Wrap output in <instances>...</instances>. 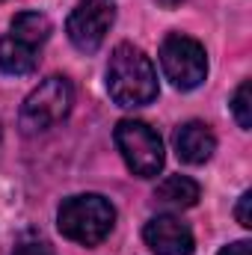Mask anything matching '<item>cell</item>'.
<instances>
[{"label": "cell", "instance_id": "cell-9", "mask_svg": "<svg viewBox=\"0 0 252 255\" xmlns=\"http://www.w3.org/2000/svg\"><path fill=\"white\" fill-rule=\"evenodd\" d=\"M172 142H175V154L178 160H184L190 166H202L211 160V154L217 151V136L211 125L193 119V122H184V125L175 128L172 133Z\"/></svg>", "mask_w": 252, "mask_h": 255}, {"label": "cell", "instance_id": "cell-2", "mask_svg": "<svg viewBox=\"0 0 252 255\" xmlns=\"http://www.w3.org/2000/svg\"><path fill=\"white\" fill-rule=\"evenodd\" d=\"M116 226V208L101 193H77L63 199L57 211V229L71 244L98 247Z\"/></svg>", "mask_w": 252, "mask_h": 255}, {"label": "cell", "instance_id": "cell-4", "mask_svg": "<svg viewBox=\"0 0 252 255\" xmlns=\"http://www.w3.org/2000/svg\"><path fill=\"white\" fill-rule=\"evenodd\" d=\"M74 107V86L71 80L63 74H51L45 77L21 104V113H18V125L27 136H36V133H45L54 125H60L68 119Z\"/></svg>", "mask_w": 252, "mask_h": 255}, {"label": "cell", "instance_id": "cell-1", "mask_svg": "<svg viewBox=\"0 0 252 255\" xmlns=\"http://www.w3.org/2000/svg\"><path fill=\"white\" fill-rule=\"evenodd\" d=\"M107 92L119 107H145L157 98V71L142 48L122 42L107 63Z\"/></svg>", "mask_w": 252, "mask_h": 255}, {"label": "cell", "instance_id": "cell-5", "mask_svg": "<svg viewBox=\"0 0 252 255\" xmlns=\"http://www.w3.org/2000/svg\"><path fill=\"white\" fill-rule=\"evenodd\" d=\"M116 148L125 160V166L136 178H157V172L166 163L163 139L154 128L142 119H122L113 130Z\"/></svg>", "mask_w": 252, "mask_h": 255}, {"label": "cell", "instance_id": "cell-15", "mask_svg": "<svg viewBox=\"0 0 252 255\" xmlns=\"http://www.w3.org/2000/svg\"><path fill=\"white\" fill-rule=\"evenodd\" d=\"M157 3H163L166 9H172V6H175V3H181V0H157Z\"/></svg>", "mask_w": 252, "mask_h": 255}, {"label": "cell", "instance_id": "cell-16", "mask_svg": "<svg viewBox=\"0 0 252 255\" xmlns=\"http://www.w3.org/2000/svg\"><path fill=\"white\" fill-rule=\"evenodd\" d=\"M0 136H3V122H0Z\"/></svg>", "mask_w": 252, "mask_h": 255}, {"label": "cell", "instance_id": "cell-7", "mask_svg": "<svg viewBox=\"0 0 252 255\" xmlns=\"http://www.w3.org/2000/svg\"><path fill=\"white\" fill-rule=\"evenodd\" d=\"M113 24H116V0H80L65 21V33L68 42L89 57L98 54Z\"/></svg>", "mask_w": 252, "mask_h": 255}, {"label": "cell", "instance_id": "cell-3", "mask_svg": "<svg viewBox=\"0 0 252 255\" xmlns=\"http://www.w3.org/2000/svg\"><path fill=\"white\" fill-rule=\"evenodd\" d=\"M51 18L42 12H18L9 24V33L0 39V71L21 77L39 68L42 45L51 39Z\"/></svg>", "mask_w": 252, "mask_h": 255}, {"label": "cell", "instance_id": "cell-13", "mask_svg": "<svg viewBox=\"0 0 252 255\" xmlns=\"http://www.w3.org/2000/svg\"><path fill=\"white\" fill-rule=\"evenodd\" d=\"M12 255H54V250L45 241H27V244H21Z\"/></svg>", "mask_w": 252, "mask_h": 255}, {"label": "cell", "instance_id": "cell-11", "mask_svg": "<svg viewBox=\"0 0 252 255\" xmlns=\"http://www.w3.org/2000/svg\"><path fill=\"white\" fill-rule=\"evenodd\" d=\"M232 113H235V122L244 128V130H250L252 128V101H250V80H244L238 89H235V95H232Z\"/></svg>", "mask_w": 252, "mask_h": 255}, {"label": "cell", "instance_id": "cell-10", "mask_svg": "<svg viewBox=\"0 0 252 255\" xmlns=\"http://www.w3.org/2000/svg\"><path fill=\"white\" fill-rule=\"evenodd\" d=\"M199 196H202V187H199L193 178H187V175H169V178H163V181L157 184V190H154L157 205L175 208V211L193 208V205L199 202Z\"/></svg>", "mask_w": 252, "mask_h": 255}, {"label": "cell", "instance_id": "cell-12", "mask_svg": "<svg viewBox=\"0 0 252 255\" xmlns=\"http://www.w3.org/2000/svg\"><path fill=\"white\" fill-rule=\"evenodd\" d=\"M250 205H252V193L247 190L241 199H238V208H235V217L244 229H252V214H250Z\"/></svg>", "mask_w": 252, "mask_h": 255}, {"label": "cell", "instance_id": "cell-8", "mask_svg": "<svg viewBox=\"0 0 252 255\" xmlns=\"http://www.w3.org/2000/svg\"><path fill=\"white\" fill-rule=\"evenodd\" d=\"M142 241L157 255H193V250H196L190 226L184 220L172 217V214L151 217L145 223V229H142Z\"/></svg>", "mask_w": 252, "mask_h": 255}, {"label": "cell", "instance_id": "cell-6", "mask_svg": "<svg viewBox=\"0 0 252 255\" xmlns=\"http://www.w3.org/2000/svg\"><path fill=\"white\" fill-rule=\"evenodd\" d=\"M160 68H163L166 80L181 92L202 86L208 77L205 45L193 36H184V33H169L160 42Z\"/></svg>", "mask_w": 252, "mask_h": 255}, {"label": "cell", "instance_id": "cell-14", "mask_svg": "<svg viewBox=\"0 0 252 255\" xmlns=\"http://www.w3.org/2000/svg\"><path fill=\"white\" fill-rule=\"evenodd\" d=\"M217 255H250V241H235V244H226Z\"/></svg>", "mask_w": 252, "mask_h": 255}]
</instances>
